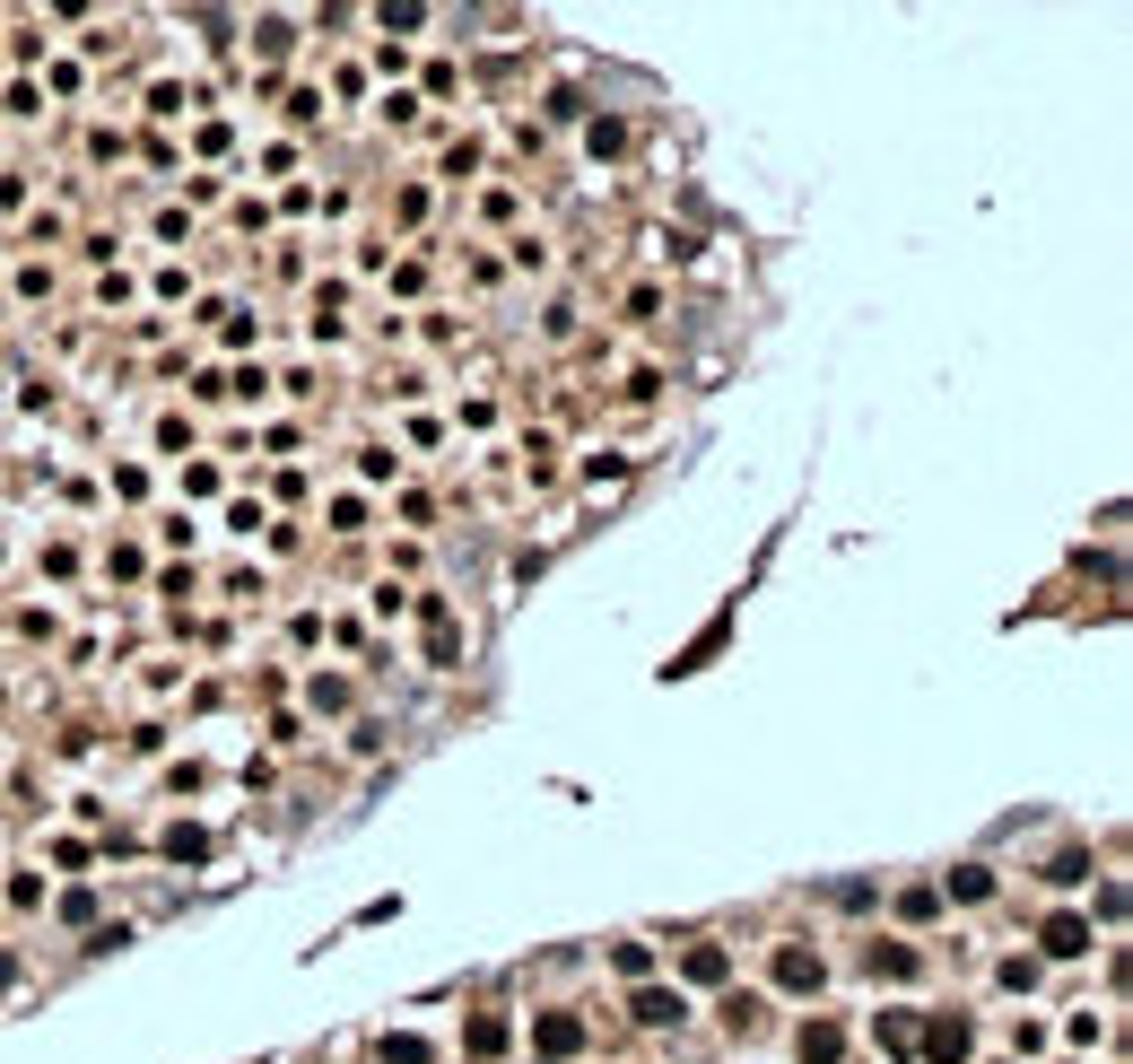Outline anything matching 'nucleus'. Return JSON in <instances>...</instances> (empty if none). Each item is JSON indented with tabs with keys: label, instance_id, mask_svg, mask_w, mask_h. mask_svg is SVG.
<instances>
[{
	"label": "nucleus",
	"instance_id": "obj_6",
	"mask_svg": "<svg viewBox=\"0 0 1133 1064\" xmlns=\"http://www.w3.org/2000/svg\"><path fill=\"white\" fill-rule=\"evenodd\" d=\"M924 1056H933V1064H959V1056H968V1021H933Z\"/></svg>",
	"mask_w": 1133,
	"mask_h": 1064
},
{
	"label": "nucleus",
	"instance_id": "obj_1",
	"mask_svg": "<svg viewBox=\"0 0 1133 1064\" xmlns=\"http://www.w3.org/2000/svg\"><path fill=\"white\" fill-rule=\"evenodd\" d=\"M532 1047H541V1056H575V1047H584V1021H575V1012H541V1021H532Z\"/></svg>",
	"mask_w": 1133,
	"mask_h": 1064
},
{
	"label": "nucleus",
	"instance_id": "obj_2",
	"mask_svg": "<svg viewBox=\"0 0 1133 1064\" xmlns=\"http://www.w3.org/2000/svg\"><path fill=\"white\" fill-rule=\"evenodd\" d=\"M637 1021H646V1030H680V1021H689L680 986H646V995H637Z\"/></svg>",
	"mask_w": 1133,
	"mask_h": 1064
},
{
	"label": "nucleus",
	"instance_id": "obj_3",
	"mask_svg": "<svg viewBox=\"0 0 1133 1064\" xmlns=\"http://www.w3.org/2000/svg\"><path fill=\"white\" fill-rule=\"evenodd\" d=\"M777 986H793V995H811V986H820V951L785 943V951H777Z\"/></svg>",
	"mask_w": 1133,
	"mask_h": 1064
},
{
	"label": "nucleus",
	"instance_id": "obj_10",
	"mask_svg": "<svg viewBox=\"0 0 1133 1064\" xmlns=\"http://www.w3.org/2000/svg\"><path fill=\"white\" fill-rule=\"evenodd\" d=\"M950 890H959V899H986V890H994V873H986V864H959V873H950Z\"/></svg>",
	"mask_w": 1133,
	"mask_h": 1064
},
{
	"label": "nucleus",
	"instance_id": "obj_5",
	"mask_svg": "<svg viewBox=\"0 0 1133 1064\" xmlns=\"http://www.w3.org/2000/svg\"><path fill=\"white\" fill-rule=\"evenodd\" d=\"M1090 951V917H1055L1046 925V959H1081Z\"/></svg>",
	"mask_w": 1133,
	"mask_h": 1064
},
{
	"label": "nucleus",
	"instance_id": "obj_9",
	"mask_svg": "<svg viewBox=\"0 0 1133 1064\" xmlns=\"http://www.w3.org/2000/svg\"><path fill=\"white\" fill-rule=\"evenodd\" d=\"M166 855H175V864H201V855H210V837H201V829H175V837H166Z\"/></svg>",
	"mask_w": 1133,
	"mask_h": 1064
},
{
	"label": "nucleus",
	"instance_id": "obj_7",
	"mask_svg": "<svg viewBox=\"0 0 1133 1064\" xmlns=\"http://www.w3.org/2000/svg\"><path fill=\"white\" fill-rule=\"evenodd\" d=\"M680 968H689L697 986H715V977H724V951H715V943H689V959H680Z\"/></svg>",
	"mask_w": 1133,
	"mask_h": 1064
},
{
	"label": "nucleus",
	"instance_id": "obj_8",
	"mask_svg": "<svg viewBox=\"0 0 1133 1064\" xmlns=\"http://www.w3.org/2000/svg\"><path fill=\"white\" fill-rule=\"evenodd\" d=\"M497 1047H506V1021L480 1012V1021H471V1056H497Z\"/></svg>",
	"mask_w": 1133,
	"mask_h": 1064
},
{
	"label": "nucleus",
	"instance_id": "obj_4",
	"mask_svg": "<svg viewBox=\"0 0 1133 1064\" xmlns=\"http://www.w3.org/2000/svg\"><path fill=\"white\" fill-rule=\"evenodd\" d=\"M793 1047H802V1064H837L846 1030H837V1021H802V1039H793Z\"/></svg>",
	"mask_w": 1133,
	"mask_h": 1064
}]
</instances>
